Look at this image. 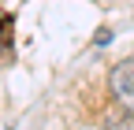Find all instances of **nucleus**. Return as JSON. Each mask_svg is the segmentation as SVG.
<instances>
[{"mask_svg":"<svg viewBox=\"0 0 134 130\" xmlns=\"http://www.w3.org/2000/svg\"><path fill=\"white\" fill-rule=\"evenodd\" d=\"M108 130H134V115H130V119H123V123H119V119H112V123H108Z\"/></svg>","mask_w":134,"mask_h":130,"instance_id":"nucleus-2","label":"nucleus"},{"mask_svg":"<svg viewBox=\"0 0 134 130\" xmlns=\"http://www.w3.org/2000/svg\"><path fill=\"white\" fill-rule=\"evenodd\" d=\"M108 86H112V97L127 115H134V60H123L115 63L112 74H108Z\"/></svg>","mask_w":134,"mask_h":130,"instance_id":"nucleus-1","label":"nucleus"}]
</instances>
